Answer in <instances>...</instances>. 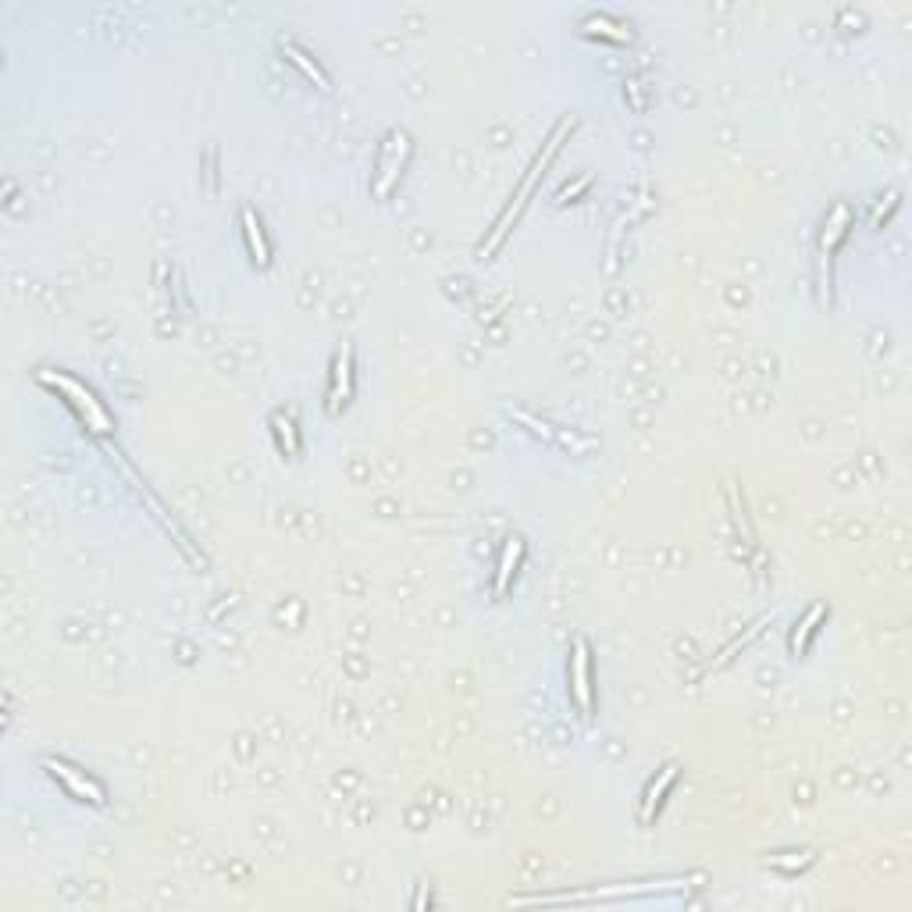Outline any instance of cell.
Instances as JSON below:
<instances>
[{"mask_svg":"<svg viewBox=\"0 0 912 912\" xmlns=\"http://www.w3.org/2000/svg\"><path fill=\"white\" fill-rule=\"evenodd\" d=\"M567 677H570V699H574L578 713L592 720L599 699H595V684H592V645H588L585 635H578L574 638V645H570Z\"/></svg>","mask_w":912,"mask_h":912,"instance_id":"cell-4","label":"cell"},{"mask_svg":"<svg viewBox=\"0 0 912 912\" xmlns=\"http://www.w3.org/2000/svg\"><path fill=\"white\" fill-rule=\"evenodd\" d=\"M756 635H759V624H752V627H749V631H745V635H738V638H734V642H731V645H727V649H724V652H720V660H717V663H727V660H731V652H734V649H741V645L749 642V638H756Z\"/></svg>","mask_w":912,"mask_h":912,"instance_id":"cell-18","label":"cell"},{"mask_svg":"<svg viewBox=\"0 0 912 912\" xmlns=\"http://www.w3.org/2000/svg\"><path fill=\"white\" fill-rule=\"evenodd\" d=\"M624 100H631V107H635L638 114L649 111V90H645V82H638V79L624 82Z\"/></svg>","mask_w":912,"mask_h":912,"instance_id":"cell-16","label":"cell"},{"mask_svg":"<svg viewBox=\"0 0 912 912\" xmlns=\"http://www.w3.org/2000/svg\"><path fill=\"white\" fill-rule=\"evenodd\" d=\"M513 417H517V421H521L531 435H538V439L553 442V446L567 449V453H592V449H595V442H592V439H581V435H574V432H563L560 424H553V421H538V417L524 414V410H517Z\"/></svg>","mask_w":912,"mask_h":912,"instance_id":"cell-7","label":"cell"},{"mask_svg":"<svg viewBox=\"0 0 912 912\" xmlns=\"http://www.w3.org/2000/svg\"><path fill=\"white\" fill-rule=\"evenodd\" d=\"M581 29H585L588 36H606V40H613V43L631 40V25L620 22V18H613V15H588L585 22H581Z\"/></svg>","mask_w":912,"mask_h":912,"instance_id":"cell-15","label":"cell"},{"mask_svg":"<svg viewBox=\"0 0 912 912\" xmlns=\"http://www.w3.org/2000/svg\"><path fill=\"white\" fill-rule=\"evenodd\" d=\"M271 432H275L278 453L289 456V460H296V456H300L303 442H300V428H296V417L293 414L275 410V414H271Z\"/></svg>","mask_w":912,"mask_h":912,"instance_id":"cell-14","label":"cell"},{"mask_svg":"<svg viewBox=\"0 0 912 912\" xmlns=\"http://www.w3.org/2000/svg\"><path fill=\"white\" fill-rule=\"evenodd\" d=\"M677 774H681V766H677V763H667V766L660 770V774H656V777L649 781V788H645V795H642V823H652V816H656V813L663 809V802H667L670 788L677 784Z\"/></svg>","mask_w":912,"mask_h":912,"instance_id":"cell-12","label":"cell"},{"mask_svg":"<svg viewBox=\"0 0 912 912\" xmlns=\"http://www.w3.org/2000/svg\"><path fill=\"white\" fill-rule=\"evenodd\" d=\"M239 225H243V239H246V250H250V261L257 264V268H268L271 243H268V232H264L261 214L253 211V207H243V211H239Z\"/></svg>","mask_w":912,"mask_h":912,"instance_id":"cell-10","label":"cell"},{"mask_svg":"<svg viewBox=\"0 0 912 912\" xmlns=\"http://www.w3.org/2000/svg\"><path fill=\"white\" fill-rule=\"evenodd\" d=\"M570 129H574V125H570V122H563L560 129H556L553 136H549L546 150H538L535 164H531V168H528V175H524L521 189H517V193H513L510 207H506V211H503V218L496 221V232H492V239H489V243H481V253H492V250H496V246L506 239V232H510V221H517V214L524 211V204H528V196L535 193V182H538V175H542V168H546V164H549V157H553L556 150H560V139L567 136Z\"/></svg>","mask_w":912,"mask_h":912,"instance_id":"cell-3","label":"cell"},{"mask_svg":"<svg viewBox=\"0 0 912 912\" xmlns=\"http://www.w3.org/2000/svg\"><path fill=\"white\" fill-rule=\"evenodd\" d=\"M414 157V139H410L407 129H389L378 147L375 157V175H371V196L375 200H389L396 193V186L403 182L407 175V164Z\"/></svg>","mask_w":912,"mask_h":912,"instance_id":"cell-1","label":"cell"},{"mask_svg":"<svg viewBox=\"0 0 912 912\" xmlns=\"http://www.w3.org/2000/svg\"><path fill=\"white\" fill-rule=\"evenodd\" d=\"M43 770H47V774L54 777V781L61 784V788H65L75 802H90V806H104L107 802L104 784H100L97 777L86 774V770H79L75 763H68V759L47 756L43 759Z\"/></svg>","mask_w":912,"mask_h":912,"instance_id":"cell-5","label":"cell"},{"mask_svg":"<svg viewBox=\"0 0 912 912\" xmlns=\"http://www.w3.org/2000/svg\"><path fill=\"white\" fill-rule=\"evenodd\" d=\"M524 553H528V546H524L521 535H510L503 546V556H499V567H496V599H506L513 588V581H517V570H521L524 563Z\"/></svg>","mask_w":912,"mask_h":912,"instance_id":"cell-11","label":"cell"},{"mask_svg":"<svg viewBox=\"0 0 912 912\" xmlns=\"http://www.w3.org/2000/svg\"><path fill=\"white\" fill-rule=\"evenodd\" d=\"M278 50H282V57H285V61H289V65H296V68H300V72L307 75V79L314 82V86H318L321 93H328V90H332V82H328L325 68H321L318 61H314V57H310L307 50L300 47V43H293V40H282V43H278Z\"/></svg>","mask_w":912,"mask_h":912,"instance_id":"cell-13","label":"cell"},{"mask_svg":"<svg viewBox=\"0 0 912 912\" xmlns=\"http://www.w3.org/2000/svg\"><path fill=\"white\" fill-rule=\"evenodd\" d=\"M788 855H798V852H788ZM813 859H816L813 852H802V859H781V855H770V866H777V870H784V873H795V870H806Z\"/></svg>","mask_w":912,"mask_h":912,"instance_id":"cell-17","label":"cell"},{"mask_svg":"<svg viewBox=\"0 0 912 912\" xmlns=\"http://www.w3.org/2000/svg\"><path fill=\"white\" fill-rule=\"evenodd\" d=\"M827 620H831V606H827V603H813V606H809L806 617L798 620L795 631H791V656H795V660H802V656H806L809 645L816 642V635H820V627L827 624Z\"/></svg>","mask_w":912,"mask_h":912,"instance_id":"cell-9","label":"cell"},{"mask_svg":"<svg viewBox=\"0 0 912 912\" xmlns=\"http://www.w3.org/2000/svg\"><path fill=\"white\" fill-rule=\"evenodd\" d=\"M852 225H855L852 207H848L845 200H838V204L827 211V218H823V228H820V257H823V261H831L834 253L841 250V243L848 239Z\"/></svg>","mask_w":912,"mask_h":912,"instance_id":"cell-8","label":"cell"},{"mask_svg":"<svg viewBox=\"0 0 912 912\" xmlns=\"http://www.w3.org/2000/svg\"><path fill=\"white\" fill-rule=\"evenodd\" d=\"M40 382L47 385V389L61 392V396L72 403L75 414L86 421V428H90V432H97V435H111L114 432V417L107 414V407L97 399V392L86 389L79 378L65 375V371H40Z\"/></svg>","mask_w":912,"mask_h":912,"instance_id":"cell-2","label":"cell"},{"mask_svg":"<svg viewBox=\"0 0 912 912\" xmlns=\"http://www.w3.org/2000/svg\"><path fill=\"white\" fill-rule=\"evenodd\" d=\"M353 399V346L346 342L339 353H335L332 364V389H328V414H339V410L350 407Z\"/></svg>","mask_w":912,"mask_h":912,"instance_id":"cell-6","label":"cell"}]
</instances>
